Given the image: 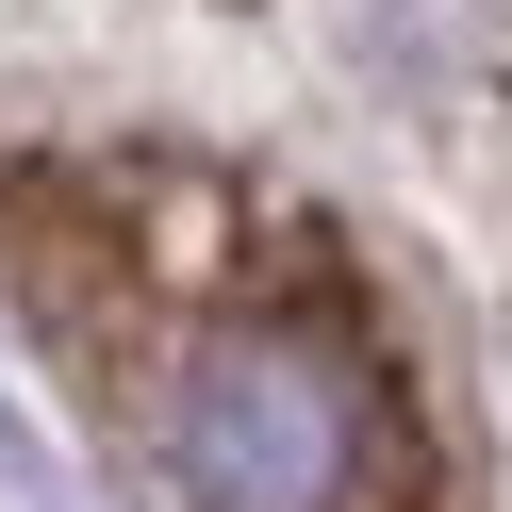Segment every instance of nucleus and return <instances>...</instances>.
Here are the masks:
<instances>
[{
	"instance_id": "obj_1",
	"label": "nucleus",
	"mask_w": 512,
	"mask_h": 512,
	"mask_svg": "<svg viewBox=\"0 0 512 512\" xmlns=\"http://www.w3.org/2000/svg\"><path fill=\"white\" fill-rule=\"evenodd\" d=\"M347 463H364V413L265 331H215L182 364V479L215 512H331Z\"/></svg>"
}]
</instances>
